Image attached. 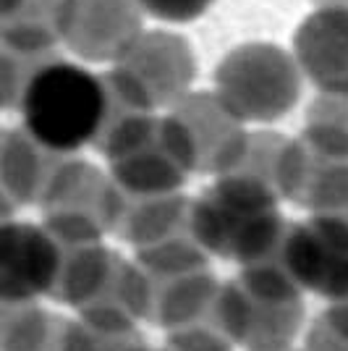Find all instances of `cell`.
<instances>
[{
	"mask_svg": "<svg viewBox=\"0 0 348 351\" xmlns=\"http://www.w3.org/2000/svg\"><path fill=\"white\" fill-rule=\"evenodd\" d=\"M108 84L69 60L37 69L21 92V118L32 139L53 152L95 142L108 118Z\"/></svg>",
	"mask_w": 348,
	"mask_h": 351,
	"instance_id": "obj_1",
	"label": "cell"
},
{
	"mask_svg": "<svg viewBox=\"0 0 348 351\" xmlns=\"http://www.w3.org/2000/svg\"><path fill=\"white\" fill-rule=\"evenodd\" d=\"M220 103L233 116L277 118L296 95L299 79L286 53L273 45H247L233 50L218 69Z\"/></svg>",
	"mask_w": 348,
	"mask_h": 351,
	"instance_id": "obj_2",
	"label": "cell"
},
{
	"mask_svg": "<svg viewBox=\"0 0 348 351\" xmlns=\"http://www.w3.org/2000/svg\"><path fill=\"white\" fill-rule=\"evenodd\" d=\"M191 53L186 40L173 34H139L136 43L116 60L113 82L131 105L152 108L158 100L178 95L191 79Z\"/></svg>",
	"mask_w": 348,
	"mask_h": 351,
	"instance_id": "obj_3",
	"label": "cell"
},
{
	"mask_svg": "<svg viewBox=\"0 0 348 351\" xmlns=\"http://www.w3.org/2000/svg\"><path fill=\"white\" fill-rule=\"evenodd\" d=\"M55 239L29 223L0 226V302H32L58 280Z\"/></svg>",
	"mask_w": 348,
	"mask_h": 351,
	"instance_id": "obj_4",
	"label": "cell"
},
{
	"mask_svg": "<svg viewBox=\"0 0 348 351\" xmlns=\"http://www.w3.org/2000/svg\"><path fill=\"white\" fill-rule=\"evenodd\" d=\"M66 37L89 60H118L142 34L136 0H69Z\"/></svg>",
	"mask_w": 348,
	"mask_h": 351,
	"instance_id": "obj_5",
	"label": "cell"
},
{
	"mask_svg": "<svg viewBox=\"0 0 348 351\" xmlns=\"http://www.w3.org/2000/svg\"><path fill=\"white\" fill-rule=\"evenodd\" d=\"M293 276L319 293H348V228L338 220L301 226L286 249Z\"/></svg>",
	"mask_w": 348,
	"mask_h": 351,
	"instance_id": "obj_6",
	"label": "cell"
},
{
	"mask_svg": "<svg viewBox=\"0 0 348 351\" xmlns=\"http://www.w3.org/2000/svg\"><path fill=\"white\" fill-rule=\"evenodd\" d=\"M299 56L306 73H312L330 92H348V11L333 8L304 21L299 32Z\"/></svg>",
	"mask_w": 348,
	"mask_h": 351,
	"instance_id": "obj_7",
	"label": "cell"
},
{
	"mask_svg": "<svg viewBox=\"0 0 348 351\" xmlns=\"http://www.w3.org/2000/svg\"><path fill=\"white\" fill-rule=\"evenodd\" d=\"M145 14L168 24H189L212 5V0H136Z\"/></svg>",
	"mask_w": 348,
	"mask_h": 351,
	"instance_id": "obj_8",
	"label": "cell"
}]
</instances>
